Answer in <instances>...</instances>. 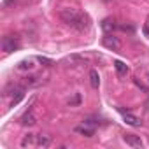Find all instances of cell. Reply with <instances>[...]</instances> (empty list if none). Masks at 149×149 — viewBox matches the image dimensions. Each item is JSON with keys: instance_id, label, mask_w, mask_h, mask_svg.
<instances>
[{"instance_id": "cell-1", "label": "cell", "mask_w": 149, "mask_h": 149, "mask_svg": "<svg viewBox=\"0 0 149 149\" xmlns=\"http://www.w3.org/2000/svg\"><path fill=\"white\" fill-rule=\"evenodd\" d=\"M60 18H61V21H63L67 26L77 30V32H84V30L88 28V18H86L83 13L72 9V7L61 9V11H60Z\"/></svg>"}, {"instance_id": "cell-2", "label": "cell", "mask_w": 149, "mask_h": 149, "mask_svg": "<svg viewBox=\"0 0 149 149\" xmlns=\"http://www.w3.org/2000/svg\"><path fill=\"white\" fill-rule=\"evenodd\" d=\"M19 47V37L18 35H9V37H4L2 40V49L6 53H13Z\"/></svg>"}, {"instance_id": "cell-3", "label": "cell", "mask_w": 149, "mask_h": 149, "mask_svg": "<svg viewBox=\"0 0 149 149\" xmlns=\"http://www.w3.org/2000/svg\"><path fill=\"white\" fill-rule=\"evenodd\" d=\"M74 132L81 133L84 137H93L95 135V126H91V123H88V121H83V125L76 126V128H74Z\"/></svg>"}, {"instance_id": "cell-4", "label": "cell", "mask_w": 149, "mask_h": 149, "mask_svg": "<svg viewBox=\"0 0 149 149\" xmlns=\"http://www.w3.org/2000/svg\"><path fill=\"white\" fill-rule=\"evenodd\" d=\"M102 44H104V47H107L111 51H118L121 47V42L118 40V37H112V35H105L102 39Z\"/></svg>"}, {"instance_id": "cell-5", "label": "cell", "mask_w": 149, "mask_h": 149, "mask_svg": "<svg viewBox=\"0 0 149 149\" xmlns=\"http://www.w3.org/2000/svg\"><path fill=\"white\" fill-rule=\"evenodd\" d=\"M123 140H125L130 147H142V146H144L142 139H140L139 135H133V133H125V135H123Z\"/></svg>"}, {"instance_id": "cell-6", "label": "cell", "mask_w": 149, "mask_h": 149, "mask_svg": "<svg viewBox=\"0 0 149 149\" xmlns=\"http://www.w3.org/2000/svg\"><path fill=\"white\" fill-rule=\"evenodd\" d=\"M13 100H11V107H14V105H18L19 102H21V98L25 97V88H21V86H14V90H13Z\"/></svg>"}, {"instance_id": "cell-7", "label": "cell", "mask_w": 149, "mask_h": 149, "mask_svg": "<svg viewBox=\"0 0 149 149\" xmlns=\"http://www.w3.org/2000/svg\"><path fill=\"white\" fill-rule=\"evenodd\" d=\"M19 121H21V125H23V126H33V125L37 123V118L28 111V112H25V114L21 116V119H19Z\"/></svg>"}, {"instance_id": "cell-8", "label": "cell", "mask_w": 149, "mask_h": 149, "mask_svg": "<svg viewBox=\"0 0 149 149\" xmlns=\"http://www.w3.org/2000/svg\"><path fill=\"white\" fill-rule=\"evenodd\" d=\"M123 118H125V123L130 125V126H140V119L130 112H123Z\"/></svg>"}, {"instance_id": "cell-9", "label": "cell", "mask_w": 149, "mask_h": 149, "mask_svg": "<svg viewBox=\"0 0 149 149\" xmlns=\"http://www.w3.org/2000/svg\"><path fill=\"white\" fill-rule=\"evenodd\" d=\"M35 142H37V135L28 133V135H25V137L21 139V147H30V146H33Z\"/></svg>"}, {"instance_id": "cell-10", "label": "cell", "mask_w": 149, "mask_h": 149, "mask_svg": "<svg viewBox=\"0 0 149 149\" xmlns=\"http://www.w3.org/2000/svg\"><path fill=\"white\" fill-rule=\"evenodd\" d=\"M114 68H116V72H118V76H126V74H128V67H126V63H123L121 60H116V61H114Z\"/></svg>"}, {"instance_id": "cell-11", "label": "cell", "mask_w": 149, "mask_h": 149, "mask_svg": "<svg viewBox=\"0 0 149 149\" xmlns=\"http://www.w3.org/2000/svg\"><path fill=\"white\" fill-rule=\"evenodd\" d=\"M116 28H118V25H116L114 19L107 18V19L102 21V30H104V32H112V30H116Z\"/></svg>"}, {"instance_id": "cell-12", "label": "cell", "mask_w": 149, "mask_h": 149, "mask_svg": "<svg viewBox=\"0 0 149 149\" xmlns=\"http://www.w3.org/2000/svg\"><path fill=\"white\" fill-rule=\"evenodd\" d=\"M35 146H39V147H47V146H51V137H49V135H37Z\"/></svg>"}, {"instance_id": "cell-13", "label": "cell", "mask_w": 149, "mask_h": 149, "mask_svg": "<svg viewBox=\"0 0 149 149\" xmlns=\"http://www.w3.org/2000/svg\"><path fill=\"white\" fill-rule=\"evenodd\" d=\"M30 68H33V60L32 58L23 60V61L18 63V70H30Z\"/></svg>"}, {"instance_id": "cell-14", "label": "cell", "mask_w": 149, "mask_h": 149, "mask_svg": "<svg viewBox=\"0 0 149 149\" xmlns=\"http://www.w3.org/2000/svg\"><path fill=\"white\" fill-rule=\"evenodd\" d=\"M90 83H91L93 88H98V84H100V77H98V72H97V70H91V72H90Z\"/></svg>"}, {"instance_id": "cell-15", "label": "cell", "mask_w": 149, "mask_h": 149, "mask_svg": "<svg viewBox=\"0 0 149 149\" xmlns=\"http://www.w3.org/2000/svg\"><path fill=\"white\" fill-rule=\"evenodd\" d=\"M79 104H81V95H79V93H76V95H74V98L68 102V105H70V107H74V105H79Z\"/></svg>"}, {"instance_id": "cell-16", "label": "cell", "mask_w": 149, "mask_h": 149, "mask_svg": "<svg viewBox=\"0 0 149 149\" xmlns=\"http://www.w3.org/2000/svg\"><path fill=\"white\" fill-rule=\"evenodd\" d=\"M39 61H40V63H46L47 67H49V65H53V61H51V60H47V58H42V56L39 58Z\"/></svg>"}, {"instance_id": "cell-17", "label": "cell", "mask_w": 149, "mask_h": 149, "mask_svg": "<svg viewBox=\"0 0 149 149\" xmlns=\"http://www.w3.org/2000/svg\"><path fill=\"white\" fill-rule=\"evenodd\" d=\"M147 83H149V74H147Z\"/></svg>"}, {"instance_id": "cell-18", "label": "cell", "mask_w": 149, "mask_h": 149, "mask_svg": "<svg viewBox=\"0 0 149 149\" xmlns=\"http://www.w3.org/2000/svg\"><path fill=\"white\" fill-rule=\"evenodd\" d=\"M147 26H149V21H147Z\"/></svg>"}, {"instance_id": "cell-19", "label": "cell", "mask_w": 149, "mask_h": 149, "mask_svg": "<svg viewBox=\"0 0 149 149\" xmlns=\"http://www.w3.org/2000/svg\"><path fill=\"white\" fill-rule=\"evenodd\" d=\"M105 2H109V0H105Z\"/></svg>"}]
</instances>
